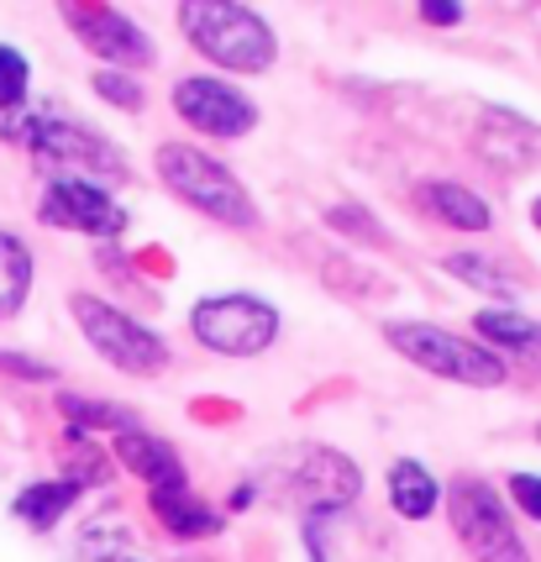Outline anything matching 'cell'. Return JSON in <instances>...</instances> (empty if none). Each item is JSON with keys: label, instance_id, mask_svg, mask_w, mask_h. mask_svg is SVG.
<instances>
[{"label": "cell", "instance_id": "cell-1", "mask_svg": "<svg viewBox=\"0 0 541 562\" xmlns=\"http://www.w3.org/2000/svg\"><path fill=\"white\" fill-rule=\"evenodd\" d=\"M179 26L190 37V48H200L211 64L237 74H263L273 64V32L263 16H252L243 5L226 0H190L179 5Z\"/></svg>", "mask_w": 541, "mask_h": 562}, {"label": "cell", "instance_id": "cell-2", "mask_svg": "<svg viewBox=\"0 0 541 562\" xmlns=\"http://www.w3.org/2000/svg\"><path fill=\"white\" fill-rule=\"evenodd\" d=\"M158 173H164V184H169L184 205H195L200 216L222 221V226H243V232L258 226L252 195H247L243 184L232 179V169L216 164L211 153H200V147H190V143H164L158 147Z\"/></svg>", "mask_w": 541, "mask_h": 562}, {"label": "cell", "instance_id": "cell-3", "mask_svg": "<svg viewBox=\"0 0 541 562\" xmlns=\"http://www.w3.org/2000/svg\"><path fill=\"white\" fill-rule=\"evenodd\" d=\"M384 342L399 358H410L416 368L437 373V379H452V384H473V390L505 384V363L494 358L489 347L463 342V337H452L447 326H431V321H390Z\"/></svg>", "mask_w": 541, "mask_h": 562}, {"label": "cell", "instance_id": "cell-4", "mask_svg": "<svg viewBox=\"0 0 541 562\" xmlns=\"http://www.w3.org/2000/svg\"><path fill=\"white\" fill-rule=\"evenodd\" d=\"M452 531L473 562H531V547L520 541L505 499L484 479H452Z\"/></svg>", "mask_w": 541, "mask_h": 562}, {"label": "cell", "instance_id": "cell-5", "mask_svg": "<svg viewBox=\"0 0 541 562\" xmlns=\"http://www.w3.org/2000/svg\"><path fill=\"white\" fill-rule=\"evenodd\" d=\"M190 331L222 358H252V352L273 347L279 311L258 294H216V300H200L190 311Z\"/></svg>", "mask_w": 541, "mask_h": 562}, {"label": "cell", "instance_id": "cell-6", "mask_svg": "<svg viewBox=\"0 0 541 562\" xmlns=\"http://www.w3.org/2000/svg\"><path fill=\"white\" fill-rule=\"evenodd\" d=\"M75 321L84 326V337L105 363H116L122 373H158L169 363V347L158 331H148L143 321H132L126 311L105 305L95 294H75Z\"/></svg>", "mask_w": 541, "mask_h": 562}, {"label": "cell", "instance_id": "cell-7", "mask_svg": "<svg viewBox=\"0 0 541 562\" xmlns=\"http://www.w3.org/2000/svg\"><path fill=\"white\" fill-rule=\"evenodd\" d=\"M284 490L311 510H342L358 499L363 473L347 463L337 447H290V468H284Z\"/></svg>", "mask_w": 541, "mask_h": 562}, {"label": "cell", "instance_id": "cell-8", "mask_svg": "<svg viewBox=\"0 0 541 562\" xmlns=\"http://www.w3.org/2000/svg\"><path fill=\"white\" fill-rule=\"evenodd\" d=\"M173 111L190 126H200L205 137H243V132H252V122H258L252 100H247L243 90L222 85V79H211V74L179 79V85H173Z\"/></svg>", "mask_w": 541, "mask_h": 562}, {"label": "cell", "instance_id": "cell-9", "mask_svg": "<svg viewBox=\"0 0 541 562\" xmlns=\"http://www.w3.org/2000/svg\"><path fill=\"white\" fill-rule=\"evenodd\" d=\"M16 137H22L37 158H48V164H75V169H100V173H122V153L111 143H100L90 126L79 122H58V116H32V122L16 126Z\"/></svg>", "mask_w": 541, "mask_h": 562}, {"label": "cell", "instance_id": "cell-10", "mask_svg": "<svg viewBox=\"0 0 541 562\" xmlns=\"http://www.w3.org/2000/svg\"><path fill=\"white\" fill-rule=\"evenodd\" d=\"M43 221L64 226V232H90V237H116L126 226L122 205L105 195V190H95L90 179H75V173L53 179L48 190H43Z\"/></svg>", "mask_w": 541, "mask_h": 562}, {"label": "cell", "instance_id": "cell-11", "mask_svg": "<svg viewBox=\"0 0 541 562\" xmlns=\"http://www.w3.org/2000/svg\"><path fill=\"white\" fill-rule=\"evenodd\" d=\"M64 22L79 32V43L90 53H100L105 64H116V69H137V64H153V43L148 32L122 16V11H111V5H64Z\"/></svg>", "mask_w": 541, "mask_h": 562}, {"label": "cell", "instance_id": "cell-12", "mask_svg": "<svg viewBox=\"0 0 541 562\" xmlns=\"http://www.w3.org/2000/svg\"><path fill=\"white\" fill-rule=\"evenodd\" d=\"M116 463H126L137 479H148V490H184V468L169 441H158L153 431L132 426L116 437Z\"/></svg>", "mask_w": 541, "mask_h": 562}, {"label": "cell", "instance_id": "cell-13", "mask_svg": "<svg viewBox=\"0 0 541 562\" xmlns=\"http://www.w3.org/2000/svg\"><path fill=\"white\" fill-rule=\"evenodd\" d=\"M416 200L426 216L452 226V232H489V221H494L484 195H473L467 184H452V179H426V184H416Z\"/></svg>", "mask_w": 541, "mask_h": 562}, {"label": "cell", "instance_id": "cell-14", "mask_svg": "<svg viewBox=\"0 0 541 562\" xmlns=\"http://www.w3.org/2000/svg\"><path fill=\"white\" fill-rule=\"evenodd\" d=\"M541 147V132L537 126H526L520 116L510 111H489L484 116V132H478V153L494 158L499 169H520V164H531Z\"/></svg>", "mask_w": 541, "mask_h": 562}, {"label": "cell", "instance_id": "cell-15", "mask_svg": "<svg viewBox=\"0 0 541 562\" xmlns=\"http://www.w3.org/2000/svg\"><path fill=\"white\" fill-rule=\"evenodd\" d=\"M473 326H478L494 347L516 352L520 363H531L541 373V326H537V321L516 316V311H478V316H473Z\"/></svg>", "mask_w": 541, "mask_h": 562}, {"label": "cell", "instance_id": "cell-16", "mask_svg": "<svg viewBox=\"0 0 541 562\" xmlns=\"http://www.w3.org/2000/svg\"><path fill=\"white\" fill-rule=\"evenodd\" d=\"M153 515L169 526L173 537H216L222 515L211 505H200L190 490H153Z\"/></svg>", "mask_w": 541, "mask_h": 562}, {"label": "cell", "instance_id": "cell-17", "mask_svg": "<svg viewBox=\"0 0 541 562\" xmlns=\"http://www.w3.org/2000/svg\"><path fill=\"white\" fill-rule=\"evenodd\" d=\"M437 499H442V490H437V479L420 463L399 458V463L390 468V505L405 515V520H426V515L437 510Z\"/></svg>", "mask_w": 541, "mask_h": 562}, {"label": "cell", "instance_id": "cell-18", "mask_svg": "<svg viewBox=\"0 0 541 562\" xmlns=\"http://www.w3.org/2000/svg\"><path fill=\"white\" fill-rule=\"evenodd\" d=\"M26 290H32V252L22 247V237L0 232V321L22 311Z\"/></svg>", "mask_w": 541, "mask_h": 562}, {"label": "cell", "instance_id": "cell-19", "mask_svg": "<svg viewBox=\"0 0 541 562\" xmlns=\"http://www.w3.org/2000/svg\"><path fill=\"white\" fill-rule=\"evenodd\" d=\"M79 499V490L69 479H58V484H32V490L16 494V515H22L32 531H48L53 520H64V510Z\"/></svg>", "mask_w": 541, "mask_h": 562}, {"label": "cell", "instance_id": "cell-20", "mask_svg": "<svg viewBox=\"0 0 541 562\" xmlns=\"http://www.w3.org/2000/svg\"><path fill=\"white\" fill-rule=\"evenodd\" d=\"M320 279L331 284L337 294H352V300H384L390 294V279H379L369 263H358V258H331Z\"/></svg>", "mask_w": 541, "mask_h": 562}, {"label": "cell", "instance_id": "cell-21", "mask_svg": "<svg viewBox=\"0 0 541 562\" xmlns=\"http://www.w3.org/2000/svg\"><path fill=\"white\" fill-rule=\"evenodd\" d=\"M447 273H458V279H467L473 290H484V294H499V300H516V279H510V273H499L494 263H484L478 252H447Z\"/></svg>", "mask_w": 541, "mask_h": 562}, {"label": "cell", "instance_id": "cell-22", "mask_svg": "<svg viewBox=\"0 0 541 562\" xmlns=\"http://www.w3.org/2000/svg\"><path fill=\"white\" fill-rule=\"evenodd\" d=\"M58 411H64L69 420H79V426H100V431H116V437L137 426V416H132V411H116V405H95V400H79V394H64V400H58Z\"/></svg>", "mask_w": 541, "mask_h": 562}, {"label": "cell", "instance_id": "cell-23", "mask_svg": "<svg viewBox=\"0 0 541 562\" xmlns=\"http://www.w3.org/2000/svg\"><path fill=\"white\" fill-rule=\"evenodd\" d=\"M26 79H32V74H26V58L0 43V105H5V111L26 100Z\"/></svg>", "mask_w": 541, "mask_h": 562}, {"label": "cell", "instance_id": "cell-24", "mask_svg": "<svg viewBox=\"0 0 541 562\" xmlns=\"http://www.w3.org/2000/svg\"><path fill=\"white\" fill-rule=\"evenodd\" d=\"M95 95L111 100V105H122V111H143V90H137V79H126L122 69H100Z\"/></svg>", "mask_w": 541, "mask_h": 562}, {"label": "cell", "instance_id": "cell-25", "mask_svg": "<svg viewBox=\"0 0 541 562\" xmlns=\"http://www.w3.org/2000/svg\"><path fill=\"white\" fill-rule=\"evenodd\" d=\"M326 221H331V226H342V232H352V237H363V243H390V232H384L373 216H352V205H331Z\"/></svg>", "mask_w": 541, "mask_h": 562}, {"label": "cell", "instance_id": "cell-26", "mask_svg": "<svg viewBox=\"0 0 541 562\" xmlns=\"http://www.w3.org/2000/svg\"><path fill=\"white\" fill-rule=\"evenodd\" d=\"M510 494H516V505L531 515V520H541V479L537 473H516V479H510Z\"/></svg>", "mask_w": 541, "mask_h": 562}, {"label": "cell", "instance_id": "cell-27", "mask_svg": "<svg viewBox=\"0 0 541 562\" xmlns=\"http://www.w3.org/2000/svg\"><path fill=\"white\" fill-rule=\"evenodd\" d=\"M420 16H426L431 26H458L463 22V11H458V5H437V0H431V5H420Z\"/></svg>", "mask_w": 541, "mask_h": 562}, {"label": "cell", "instance_id": "cell-28", "mask_svg": "<svg viewBox=\"0 0 541 562\" xmlns=\"http://www.w3.org/2000/svg\"><path fill=\"white\" fill-rule=\"evenodd\" d=\"M531 221H537V226H541V200H531Z\"/></svg>", "mask_w": 541, "mask_h": 562}, {"label": "cell", "instance_id": "cell-29", "mask_svg": "<svg viewBox=\"0 0 541 562\" xmlns=\"http://www.w3.org/2000/svg\"><path fill=\"white\" fill-rule=\"evenodd\" d=\"M537 441H541V426H537Z\"/></svg>", "mask_w": 541, "mask_h": 562}]
</instances>
